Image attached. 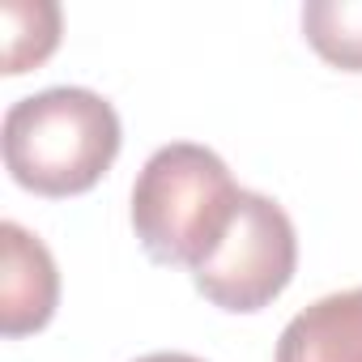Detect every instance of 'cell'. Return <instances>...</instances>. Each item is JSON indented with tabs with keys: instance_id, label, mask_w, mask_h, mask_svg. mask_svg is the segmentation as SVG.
Here are the masks:
<instances>
[{
	"instance_id": "52a82bcc",
	"label": "cell",
	"mask_w": 362,
	"mask_h": 362,
	"mask_svg": "<svg viewBox=\"0 0 362 362\" xmlns=\"http://www.w3.org/2000/svg\"><path fill=\"white\" fill-rule=\"evenodd\" d=\"M303 35L328 64L362 73V0H311L303 5Z\"/></svg>"
},
{
	"instance_id": "3957f363",
	"label": "cell",
	"mask_w": 362,
	"mask_h": 362,
	"mask_svg": "<svg viewBox=\"0 0 362 362\" xmlns=\"http://www.w3.org/2000/svg\"><path fill=\"white\" fill-rule=\"evenodd\" d=\"M298 239L286 209L260 192H243L226 230L192 269L197 290L222 311H260L294 277Z\"/></svg>"
},
{
	"instance_id": "277c9868",
	"label": "cell",
	"mask_w": 362,
	"mask_h": 362,
	"mask_svg": "<svg viewBox=\"0 0 362 362\" xmlns=\"http://www.w3.org/2000/svg\"><path fill=\"white\" fill-rule=\"evenodd\" d=\"M60 298V277L52 252L26 235L18 222L0 226V332L26 337L39 332Z\"/></svg>"
},
{
	"instance_id": "5b68a950",
	"label": "cell",
	"mask_w": 362,
	"mask_h": 362,
	"mask_svg": "<svg viewBox=\"0 0 362 362\" xmlns=\"http://www.w3.org/2000/svg\"><path fill=\"white\" fill-rule=\"evenodd\" d=\"M277 362H362V290L298 311L277 341Z\"/></svg>"
},
{
	"instance_id": "7a4b0ae2",
	"label": "cell",
	"mask_w": 362,
	"mask_h": 362,
	"mask_svg": "<svg viewBox=\"0 0 362 362\" xmlns=\"http://www.w3.org/2000/svg\"><path fill=\"white\" fill-rule=\"evenodd\" d=\"M243 188L226 162L192 141L162 145L132 188V226L153 264L197 269L226 230Z\"/></svg>"
},
{
	"instance_id": "6da1fadb",
	"label": "cell",
	"mask_w": 362,
	"mask_h": 362,
	"mask_svg": "<svg viewBox=\"0 0 362 362\" xmlns=\"http://www.w3.org/2000/svg\"><path fill=\"white\" fill-rule=\"evenodd\" d=\"M0 149L26 192L77 197L111 170L119 153V115L94 90H43L9 107Z\"/></svg>"
},
{
	"instance_id": "8992f818",
	"label": "cell",
	"mask_w": 362,
	"mask_h": 362,
	"mask_svg": "<svg viewBox=\"0 0 362 362\" xmlns=\"http://www.w3.org/2000/svg\"><path fill=\"white\" fill-rule=\"evenodd\" d=\"M0 22H5V39H0V60H5V73L18 77L35 64H43L60 39V9L47 5V0H35V5H18V0H5L0 5Z\"/></svg>"
},
{
	"instance_id": "ba28073f",
	"label": "cell",
	"mask_w": 362,
	"mask_h": 362,
	"mask_svg": "<svg viewBox=\"0 0 362 362\" xmlns=\"http://www.w3.org/2000/svg\"><path fill=\"white\" fill-rule=\"evenodd\" d=\"M136 362H201L192 354H149V358H136Z\"/></svg>"
}]
</instances>
